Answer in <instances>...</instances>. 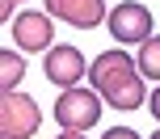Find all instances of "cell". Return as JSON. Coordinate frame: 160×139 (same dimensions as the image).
<instances>
[{
	"mask_svg": "<svg viewBox=\"0 0 160 139\" xmlns=\"http://www.w3.org/2000/svg\"><path fill=\"white\" fill-rule=\"evenodd\" d=\"M55 139H84L80 131H63V135H55Z\"/></svg>",
	"mask_w": 160,
	"mask_h": 139,
	"instance_id": "obj_13",
	"label": "cell"
},
{
	"mask_svg": "<svg viewBox=\"0 0 160 139\" xmlns=\"http://www.w3.org/2000/svg\"><path fill=\"white\" fill-rule=\"evenodd\" d=\"M21 76H25L21 55H17V51H0V84H4V93H17Z\"/></svg>",
	"mask_w": 160,
	"mask_h": 139,
	"instance_id": "obj_9",
	"label": "cell"
},
{
	"mask_svg": "<svg viewBox=\"0 0 160 139\" xmlns=\"http://www.w3.org/2000/svg\"><path fill=\"white\" fill-rule=\"evenodd\" d=\"M42 127V110L30 93H4L0 101V131L4 139H34V131Z\"/></svg>",
	"mask_w": 160,
	"mask_h": 139,
	"instance_id": "obj_3",
	"label": "cell"
},
{
	"mask_svg": "<svg viewBox=\"0 0 160 139\" xmlns=\"http://www.w3.org/2000/svg\"><path fill=\"white\" fill-rule=\"evenodd\" d=\"M13 42L21 51H51V13H17Z\"/></svg>",
	"mask_w": 160,
	"mask_h": 139,
	"instance_id": "obj_7",
	"label": "cell"
},
{
	"mask_svg": "<svg viewBox=\"0 0 160 139\" xmlns=\"http://www.w3.org/2000/svg\"><path fill=\"white\" fill-rule=\"evenodd\" d=\"M88 80L101 93V101L114 110H139L148 101L143 97V72L127 51H101L88 63Z\"/></svg>",
	"mask_w": 160,
	"mask_h": 139,
	"instance_id": "obj_1",
	"label": "cell"
},
{
	"mask_svg": "<svg viewBox=\"0 0 160 139\" xmlns=\"http://www.w3.org/2000/svg\"><path fill=\"white\" fill-rule=\"evenodd\" d=\"M105 25H110V34L118 42H148L152 38V13H148V4H139V0L114 4L110 17H105Z\"/></svg>",
	"mask_w": 160,
	"mask_h": 139,
	"instance_id": "obj_4",
	"label": "cell"
},
{
	"mask_svg": "<svg viewBox=\"0 0 160 139\" xmlns=\"http://www.w3.org/2000/svg\"><path fill=\"white\" fill-rule=\"evenodd\" d=\"M135 63H139V72H143L148 80H160V34H152L148 42H139Z\"/></svg>",
	"mask_w": 160,
	"mask_h": 139,
	"instance_id": "obj_8",
	"label": "cell"
},
{
	"mask_svg": "<svg viewBox=\"0 0 160 139\" xmlns=\"http://www.w3.org/2000/svg\"><path fill=\"white\" fill-rule=\"evenodd\" d=\"M101 139H143V135H139V131H131V127H110Z\"/></svg>",
	"mask_w": 160,
	"mask_h": 139,
	"instance_id": "obj_10",
	"label": "cell"
},
{
	"mask_svg": "<svg viewBox=\"0 0 160 139\" xmlns=\"http://www.w3.org/2000/svg\"><path fill=\"white\" fill-rule=\"evenodd\" d=\"M21 4V0H4V8H0V17H4V21H13V8Z\"/></svg>",
	"mask_w": 160,
	"mask_h": 139,
	"instance_id": "obj_12",
	"label": "cell"
},
{
	"mask_svg": "<svg viewBox=\"0 0 160 139\" xmlns=\"http://www.w3.org/2000/svg\"><path fill=\"white\" fill-rule=\"evenodd\" d=\"M148 139H160V131H156V135H148Z\"/></svg>",
	"mask_w": 160,
	"mask_h": 139,
	"instance_id": "obj_14",
	"label": "cell"
},
{
	"mask_svg": "<svg viewBox=\"0 0 160 139\" xmlns=\"http://www.w3.org/2000/svg\"><path fill=\"white\" fill-rule=\"evenodd\" d=\"M47 13L59 17L63 25H76V30H97L105 21V0H47Z\"/></svg>",
	"mask_w": 160,
	"mask_h": 139,
	"instance_id": "obj_5",
	"label": "cell"
},
{
	"mask_svg": "<svg viewBox=\"0 0 160 139\" xmlns=\"http://www.w3.org/2000/svg\"><path fill=\"white\" fill-rule=\"evenodd\" d=\"M101 93H88V89H63L55 101V122L63 127V131H88V127H97V118H101Z\"/></svg>",
	"mask_w": 160,
	"mask_h": 139,
	"instance_id": "obj_2",
	"label": "cell"
},
{
	"mask_svg": "<svg viewBox=\"0 0 160 139\" xmlns=\"http://www.w3.org/2000/svg\"><path fill=\"white\" fill-rule=\"evenodd\" d=\"M42 72H47V80L55 84V89H76V80L88 72V67H84V55H80L76 47H51Z\"/></svg>",
	"mask_w": 160,
	"mask_h": 139,
	"instance_id": "obj_6",
	"label": "cell"
},
{
	"mask_svg": "<svg viewBox=\"0 0 160 139\" xmlns=\"http://www.w3.org/2000/svg\"><path fill=\"white\" fill-rule=\"evenodd\" d=\"M148 110H152V118H156V122H160V89L152 93V97H148Z\"/></svg>",
	"mask_w": 160,
	"mask_h": 139,
	"instance_id": "obj_11",
	"label": "cell"
}]
</instances>
